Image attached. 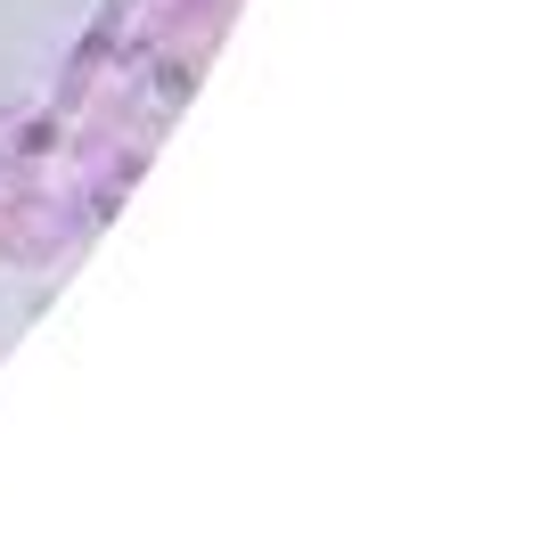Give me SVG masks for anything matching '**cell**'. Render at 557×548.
Wrapping results in <instances>:
<instances>
[{"label":"cell","instance_id":"obj_1","mask_svg":"<svg viewBox=\"0 0 557 548\" xmlns=\"http://www.w3.org/2000/svg\"><path fill=\"white\" fill-rule=\"evenodd\" d=\"M66 246V213L50 197H17V205H0V254L17 262H50Z\"/></svg>","mask_w":557,"mask_h":548},{"label":"cell","instance_id":"obj_2","mask_svg":"<svg viewBox=\"0 0 557 548\" xmlns=\"http://www.w3.org/2000/svg\"><path fill=\"white\" fill-rule=\"evenodd\" d=\"M139 9L157 17V34H189V17H197V25L222 17V0H139Z\"/></svg>","mask_w":557,"mask_h":548}]
</instances>
